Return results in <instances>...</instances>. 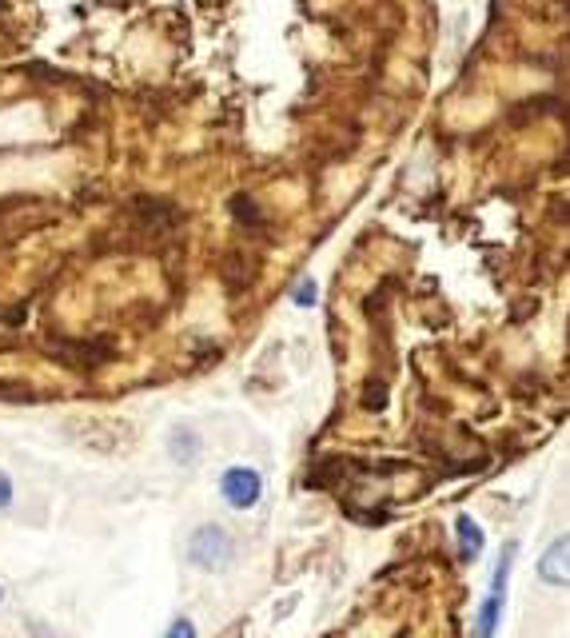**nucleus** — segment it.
I'll use <instances>...</instances> for the list:
<instances>
[{"instance_id": "4", "label": "nucleus", "mask_w": 570, "mask_h": 638, "mask_svg": "<svg viewBox=\"0 0 570 638\" xmlns=\"http://www.w3.org/2000/svg\"><path fill=\"white\" fill-rule=\"evenodd\" d=\"M499 615H503V599H499V595H491V599L479 607L475 638H495V631H499Z\"/></svg>"}, {"instance_id": "1", "label": "nucleus", "mask_w": 570, "mask_h": 638, "mask_svg": "<svg viewBox=\"0 0 570 638\" xmlns=\"http://www.w3.org/2000/svg\"><path fill=\"white\" fill-rule=\"evenodd\" d=\"M188 555H192V563L204 567V571H224V567L236 559V539H232L224 527L208 523V527H196V535H192V543H188Z\"/></svg>"}, {"instance_id": "10", "label": "nucleus", "mask_w": 570, "mask_h": 638, "mask_svg": "<svg viewBox=\"0 0 570 638\" xmlns=\"http://www.w3.org/2000/svg\"><path fill=\"white\" fill-rule=\"evenodd\" d=\"M0 595H4V591H0Z\"/></svg>"}, {"instance_id": "3", "label": "nucleus", "mask_w": 570, "mask_h": 638, "mask_svg": "<svg viewBox=\"0 0 570 638\" xmlns=\"http://www.w3.org/2000/svg\"><path fill=\"white\" fill-rule=\"evenodd\" d=\"M539 579L551 583V587H567L570 583V543L567 535H559L551 543V551L539 559Z\"/></svg>"}, {"instance_id": "2", "label": "nucleus", "mask_w": 570, "mask_h": 638, "mask_svg": "<svg viewBox=\"0 0 570 638\" xmlns=\"http://www.w3.org/2000/svg\"><path fill=\"white\" fill-rule=\"evenodd\" d=\"M220 495H224L228 507L252 511V507L260 503V495H264V479H260V471H252V467H228L224 479H220Z\"/></svg>"}, {"instance_id": "8", "label": "nucleus", "mask_w": 570, "mask_h": 638, "mask_svg": "<svg viewBox=\"0 0 570 638\" xmlns=\"http://www.w3.org/2000/svg\"><path fill=\"white\" fill-rule=\"evenodd\" d=\"M295 304H303V308H311V304H315V284H311V280H303V284H299Z\"/></svg>"}, {"instance_id": "5", "label": "nucleus", "mask_w": 570, "mask_h": 638, "mask_svg": "<svg viewBox=\"0 0 570 638\" xmlns=\"http://www.w3.org/2000/svg\"><path fill=\"white\" fill-rule=\"evenodd\" d=\"M168 443H172V455H176V463H192V455L200 451V435H196L192 427H176Z\"/></svg>"}, {"instance_id": "6", "label": "nucleus", "mask_w": 570, "mask_h": 638, "mask_svg": "<svg viewBox=\"0 0 570 638\" xmlns=\"http://www.w3.org/2000/svg\"><path fill=\"white\" fill-rule=\"evenodd\" d=\"M455 531H459V539H463V551H467V555H479V551H483V531L475 527V519H459V523H455Z\"/></svg>"}, {"instance_id": "9", "label": "nucleus", "mask_w": 570, "mask_h": 638, "mask_svg": "<svg viewBox=\"0 0 570 638\" xmlns=\"http://www.w3.org/2000/svg\"><path fill=\"white\" fill-rule=\"evenodd\" d=\"M8 503H12V479H8L4 471H0V511H4Z\"/></svg>"}, {"instance_id": "7", "label": "nucleus", "mask_w": 570, "mask_h": 638, "mask_svg": "<svg viewBox=\"0 0 570 638\" xmlns=\"http://www.w3.org/2000/svg\"><path fill=\"white\" fill-rule=\"evenodd\" d=\"M164 638H200V635H196V623H192V619H176Z\"/></svg>"}]
</instances>
